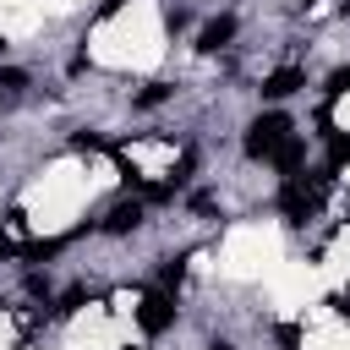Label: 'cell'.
<instances>
[{
    "label": "cell",
    "instance_id": "1",
    "mask_svg": "<svg viewBox=\"0 0 350 350\" xmlns=\"http://www.w3.org/2000/svg\"><path fill=\"white\" fill-rule=\"evenodd\" d=\"M290 131H295V120H290L284 109H262V115L246 126V137H241V153H246L252 164H268V159H273V148H279Z\"/></svg>",
    "mask_w": 350,
    "mask_h": 350
},
{
    "label": "cell",
    "instance_id": "2",
    "mask_svg": "<svg viewBox=\"0 0 350 350\" xmlns=\"http://www.w3.org/2000/svg\"><path fill=\"white\" fill-rule=\"evenodd\" d=\"M175 317H180V306H175V295H170V290H148V295H142V306H137V328H142L148 339L170 334V328H175Z\"/></svg>",
    "mask_w": 350,
    "mask_h": 350
},
{
    "label": "cell",
    "instance_id": "3",
    "mask_svg": "<svg viewBox=\"0 0 350 350\" xmlns=\"http://www.w3.org/2000/svg\"><path fill=\"white\" fill-rule=\"evenodd\" d=\"M279 213H284V224H306V219L317 213V191H312L301 175H290V180L279 186Z\"/></svg>",
    "mask_w": 350,
    "mask_h": 350
},
{
    "label": "cell",
    "instance_id": "4",
    "mask_svg": "<svg viewBox=\"0 0 350 350\" xmlns=\"http://www.w3.org/2000/svg\"><path fill=\"white\" fill-rule=\"evenodd\" d=\"M142 219H148V202H142V197H120V202L104 213V224H98V230H104V235H137V230H142Z\"/></svg>",
    "mask_w": 350,
    "mask_h": 350
},
{
    "label": "cell",
    "instance_id": "5",
    "mask_svg": "<svg viewBox=\"0 0 350 350\" xmlns=\"http://www.w3.org/2000/svg\"><path fill=\"white\" fill-rule=\"evenodd\" d=\"M301 88H306V71H301V66H279V71L262 77L257 93H262L268 104H279V98H290V93H301Z\"/></svg>",
    "mask_w": 350,
    "mask_h": 350
},
{
    "label": "cell",
    "instance_id": "6",
    "mask_svg": "<svg viewBox=\"0 0 350 350\" xmlns=\"http://www.w3.org/2000/svg\"><path fill=\"white\" fill-rule=\"evenodd\" d=\"M268 164H273L284 180H290V175H301V164H306V137H301V131H290V137L273 148V159H268Z\"/></svg>",
    "mask_w": 350,
    "mask_h": 350
},
{
    "label": "cell",
    "instance_id": "7",
    "mask_svg": "<svg viewBox=\"0 0 350 350\" xmlns=\"http://www.w3.org/2000/svg\"><path fill=\"white\" fill-rule=\"evenodd\" d=\"M235 27H241V22H235L230 11H224V16H213V22H208V27L197 33V49H202V55H219V49H224V44L235 38Z\"/></svg>",
    "mask_w": 350,
    "mask_h": 350
},
{
    "label": "cell",
    "instance_id": "8",
    "mask_svg": "<svg viewBox=\"0 0 350 350\" xmlns=\"http://www.w3.org/2000/svg\"><path fill=\"white\" fill-rule=\"evenodd\" d=\"M71 241H77V235H49V241H27V246H22V252H16V257H22V262H33V268H38V262H49V257H60V252H66V246H71Z\"/></svg>",
    "mask_w": 350,
    "mask_h": 350
},
{
    "label": "cell",
    "instance_id": "9",
    "mask_svg": "<svg viewBox=\"0 0 350 350\" xmlns=\"http://www.w3.org/2000/svg\"><path fill=\"white\" fill-rule=\"evenodd\" d=\"M186 262H191V252H175V257H164V262H159V290H170V295H180V279H186Z\"/></svg>",
    "mask_w": 350,
    "mask_h": 350
},
{
    "label": "cell",
    "instance_id": "10",
    "mask_svg": "<svg viewBox=\"0 0 350 350\" xmlns=\"http://www.w3.org/2000/svg\"><path fill=\"white\" fill-rule=\"evenodd\" d=\"M170 98H175V82H148L131 104H137V109H159V104H170Z\"/></svg>",
    "mask_w": 350,
    "mask_h": 350
},
{
    "label": "cell",
    "instance_id": "11",
    "mask_svg": "<svg viewBox=\"0 0 350 350\" xmlns=\"http://www.w3.org/2000/svg\"><path fill=\"white\" fill-rule=\"evenodd\" d=\"M345 93H350V66H334L328 82H323V104H334V98H345Z\"/></svg>",
    "mask_w": 350,
    "mask_h": 350
},
{
    "label": "cell",
    "instance_id": "12",
    "mask_svg": "<svg viewBox=\"0 0 350 350\" xmlns=\"http://www.w3.org/2000/svg\"><path fill=\"white\" fill-rule=\"evenodd\" d=\"M323 142H328V164L345 170V164H350V131H328Z\"/></svg>",
    "mask_w": 350,
    "mask_h": 350
},
{
    "label": "cell",
    "instance_id": "13",
    "mask_svg": "<svg viewBox=\"0 0 350 350\" xmlns=\"http://www.w3.org/2000/svg\"><path fill=\"white\" fill-rule=\"evenodd\" d=\"M88 306V284H71L60 301H55V317H71V312H82Z\"/></svg>",
    "mask_w": 350,
    "mask_h": 350
},
{
    "label": "cell",
    "instance_id": "14",
    "mask_svg": "<svg viewBox=\"0 0 350 350\" xmlns=\"http://www.w3.org/2000/svg\"><path fill=\"white\" fill-rule=\"evenodd\" d=\"M273 345L279 350H301V323H273Z\"/></svg>",
    "mask_w": 350,
    "mask_h": 350
},
{
    "label": "cell",
    "instance_id": "15",
    "mask_svg": "<svg viewBox=\"0 0 350 350\" xmlns=\"http://www.w3.org/2000/svg\"><path fill=\"white\" fill-rule=\"evenodd\" d=\"M71 148H77V153H98V148H109V142H104L98 131H88V126H82V131H71Z\"/></svg>",
    "mask_w": 350,
    "mask_h": 350
},
{
    "label": "cell",
    "instance_id": "16",
    "mask_svg": "<svg viewBox=\"0 0 350 350\" xmlns=\"http://www.w3.org/2000/svg\"><path fill=\"white\" fill-rule=\"evenodd\" d=\"M22 284H27V295H33V301H49V279H44L38 268H27V279H22Z\"/></svg>",
    "mask_w": 350,
    "mask_h": 350
},
{
    "label": "cell",
    "instance_id": "17",
    "mask_svg": "<svg viewBox=\"0 0 350 350\" xmlns=\"http://www.w3.org/2000/svg\"><path fill=\"white\" fill-rule=\"evenodd\" d=\"M0 88H5V93H22V88H27V71L5 66V71H0Z\"/></svg>",
    "mask_w": 350,
    "mask_h": 350
},
{
    "label": "cell",
    "instance_id": "18",
    "mask_svg": "<svg viewBox=\"0 0 350 350\" xmlns=\"http://www.w3.org/2000/svg\"><path fill=\"white\" fill-rule=\"evenodd\" d=\"M186 22H191V16H186V11H180V5H170V11H164V27H170V33H180V27H186Z\"/></svg>",
    "mask_w": 350,
    "mask_h": 350
},
{
    "label": "cell",
    "instance_id": "19",
    "mask_svg": "<svg viewBox=\"0 0 350 350\" xmlns=\"http://www.w3.org/2000/svg\"><path fill=\"white\" fill-rule=\"evenodd\" d=\"M213 202H219L213 191H191V213H213Z\"/></svg>",
    "mask_w": 350,
    "mask_h": 350
},
{
    "label": "cell",
    "instance_id": "20",
    "mask_svg": "<svg viewBox=\"0 0 350 350\" xmlns=\"http://www.w3.org/2000/svg\"><path fill=\"white\" fill-rule=\"evenodd\" d=\"M16 252H22V246H16V241H11V235H5V230H0V262H11V257H16Z\"/></svg>",
    "mask_w": 350,
    "mask_h": 350
},
{
    "label": "cell",
    "instance_id": "21",
    "mask_svg": "<svg viewBox=\"0 0 350 350\" xmlns=\"http://www.w3.org/2000/svg\"><path fill=\"white\" fill-rule=\"evenodd\" d=\"M328 306H334V312H339V317H350V295H334V301H328Z\"/></svg>",
    "mask_w": 350,
    "mask_h": 350
},
{
    "label": "cell",
    "instance_id": "22",
    "mask_svg": "<svg viewBox=\"0 0 350 350\" xmlns=\"http://www.w3.org/2000/svg\"><path fill=\"white\" fill-rule=\"evenodd\" d=\"M120 5H126V0H104V5H98V16H115Z\"/></svg>",
    "mask_w": 350,
    "mask_h": 350
},
{
    "label": "cell",
    "instance_id": "23",
    "mask_svg": "<svg viewBox=\"0 0 350 350\" xmlns=\"http://www.w3.org/2000/svg\"><path fill=\"white\" fill-rule=\"evenodd\" d=\"M208 350H235V345L230 339H208Z\"/></svg>",
    "mask_w": 350,
    "mask_h": 350
},
{
    "label": "cell",
    "instance_id": "24",
    "mask_svg": "<svg viewBox=\"0 0 350 350\" xmlns=\"http://www.w3.org/2000/svg\"><path fill=\"white\" fill-rule=\"evenodd\" d=\"M306 5H317V0H306Z\"/></svg>",
    "mask_w": 350,
    "mask_h": 350
}]
</instances>
